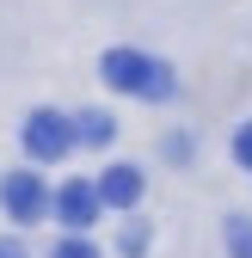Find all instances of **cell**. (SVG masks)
I'll list each match as a JSON object with an SVG mask.
<instances>
[{
  "mask_svg": "<svg viewBox=\"0 0 252 258\" xmlns=\"http://www.w3.org/2000/svg\"><path fill=\"white\" fill-rule=\"evenodd\" d=\"M74 136H80L86 148H111V136H117V123H111L105 111H80V117H74Z\"/></svg>",
  "mask_w": 252,
  "mask_h": 258,
  "instance_id": "obj_6",
  "label": "cell"
},
{
  "mask_svg": "<svg viewBox=\"0 0 252 258\" xmlns=\"http://www.w3.org/2000/svg\"><path fill=\"white\" fill-rule=\"evenodd\" d=\"M49 209H55V221L61 228H74V234H86L92 221H99V209H105V197H99V184H86V178H68L49 197Z\"/></svg>",
  "mask_w": 252,
  "mask_h": 258,
  "instance_id": "obj_2",
  "label": "cell"
},
{
  "mask_svg": "<svg viewBox=\"0 0 252 258\" xmlns=\"http://www.w3.org/2000/svg\"><path fill=\"white\" fill-rule=\"evenodd\" d=\"M19 136H25V154H31V160H61V154L80 142V136H74V123L61 117V111H31Z\"/></svg>",
  "mask_w": 252,
  "mask_h": 258,
  "instance_id": "obj_1",
  "label": "cell"
},
{
  "mask_svg": "<svg viewBox=\"0 0 252 258\" xmlns=\"http://www.w3.org/2000/svg\"><path fill=\"white\" fill-rule=\"evenodd\" d=\"M99 197H105L111 209H136V203H142V172H136V166H105V172H99Z\"/></svg>",
  "mask_w": 252,
  "mask_h": 258,
  "instance_id": "obj_5",
  "label": "cell"
},
{
  "mask_svg": "<svg viewBox=\"0 0 252 258\" xmlns=\"http://www.w3.org/2000/svg\"><path fill=\"white\" fill-rule=\"evenodd\" d=\"M49 258H99V246H92L86 234H68V240H55V252Z\"/></svg>",
  "mask_w": 252,
  "mask_h": 258,
  "instance_id": "obj_8",
  "label": "cell"
},
{
  "mask_svg": "<svg viewBox=\"0 0 252 258\" xmlns=\"http://www.w3.org/2000/svg\"><path fill=\"white\" fill-rule=\"evenodd\" d=\"M0 203H7V215L19 228H31V221L49 209V190H43L37 172H13V178H0Z\"/></svg>",
  "mask_w": 252,
  "mask_h": 258,
  "instance_id": "obj_3",
  "label": "cell"
},
{
  "mask_svg": "<svg viewBox=\"0 0 252 258\" xmlns=\"http://www.w3.org/2000/svg\"><path fill=\"white\" fill-rule=\"evenodd\" d=\"M0 258H25V246L19 240H0Z\"/></svg>",
  "mask_w": 252,
  "mask_h": 258,
  "instance_id": "obj_10",
  "label": "cell"
},
{
  "mask_svg": "<svg viewBox=\"0 0 252 258\" xmlns=\"http://www.w3.org/2000/svg\"><path fill=\"white\" fill-rule=\"evenodd\" d=\"M99 68H105V86L136 92V99H142V92H148V80H154V61H148V55H136V49H105V61H99Z\"/></svg>",
  "mask_w": 252,
  "mask_h": 258,
  "instance_id": "obj_4",
  "label": "cell"
},
{
  "mask_svg": "<svg viewBox=\"0 0 252 258\" xmlns=\"http://www.w3.org/2000/svg\"><path fill=\"white\" fill-rule=\"evenodd\" d=\"M234 160H240V166L252 172V123H246V129H240V136H234Z\"/></svg>",
  "mask_w": 252,
  "mask_h": 258,
  "instance_id": "obj_9",
  "label": "cell"
},
{
  "mask_svg": "<svg viewBox=\"0 0 252 258\" xmlns=\"http://www.w3.org/2000/svg\"><path fill=\"white\" fill-rule=\"evenodd\" d=\"M228 252L252 258V215H228Z\"/></svg>",
  "mask_w": 252,
  "mask_h": 258,
  "instance_id": "obj_7",
  "label": "cell"
}]
</instances>
